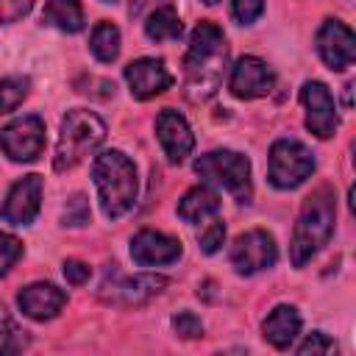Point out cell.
<instances>
[{
  "mask_svg": "<svg viewBox=\"0 0 356 356\" xmlns=\"http://www.w3.org/2000/svg\"><path fill=\"white\" fill-rule=\"evenodd\" d=\"M150 3H153V0H131V3H128V14H131V17H139Z\"/></svg>",
  "mask_w": 356,
  "mask_h": 356,
  "instance_id": "d6a6232c",
  "label": "cell"
},
{
  "mask_svg": "<svg viewBox=\"0 0 356 356\" xmlns=\"http://www.w3.org/2000/svg\"><path fill=\"white\" fill-rule=\"evenodd\" d=\"M128 89L136 100H150L172 86V75L161 58H136L125 67Z\"/></svg>",
  "mask_w": 356,
  "mask_h": 356,
  "instance_id": "4fadbf2b",
  "label": "cell"
},
{
  "mask_svg": "<svg viewBox=\"0 0 356 356\" xmlns=\"http://www.w3.org/2000/svg\"><path fill=\"white\" fill-rule=\"evenodd\" d=\"M203 3H209V6H214V3H220V0H203Z\"/></svg>",
  "mask_w": 356,
  "mask_h": 356,
  "instance_id": "836d02e7",
  "label": "cell"
},
{
  "mask_svg": "<svg viewBox=\"0 0 356 356\" xmlns=\"http://www.w3.org/2000/svg\"><path fill=\"white\" fill-rule=\"evenodd\" d=\"M195 172L211 184V186H222L225 192L234 195V200L239 203H250V161L242 153L234 150H211L206 156H200L195 161Z\"/></svg>",
  "mask_w": 356,
  "mask_h": 356,
  "instance_id": "5b68a950",
  "label": "cell"
},
{
  "mask_svg": "<svg viewBox=\"0 0 356 356\" xmlns=\"http://www.w3.org/2000/svg\"><path fill=\"white\" fill-rule=\"evenodd\" d=\"M103 3H117V0H103Z\"/></svg>",
  "mask_w": 356,
  "mask_h": 356,
  "instance_id": "e575fe53",
  "label": "cell"
},
{
  "mask_svg": "<svg viewBox=\"0 0 356 356\" xmlns=\"http://www.w3.org/2000/svg\"><path fill=\"white\" fill-rule=\"evenodd\" d=\"M33 3L36 0H0V25H8V22L22 19L33 8Z\"/></svg>",
  "mask_w": 356,
  "mask_h": 356,
  "instance_id": "f1b7e54d",
  "label": "cell"
},
{
  "mask_svg": "<svg viewBox=\"0 0 356 356\" xmlns=\"http://www.w3.org/2000/svg\"><path fill=\"white\" fill-rule=\"evenodd\" d=\"M164 286H167V278L164 275H150V273L122 275L111 286L103 284V289H111V292H103V298L111 300V303H120V306H142L150 298H156Z\"/></svg>",
  "mask_w": 356,
  "mask_h": 356,
  "instance_id": "9a60e30c",
  "label": "cell"
},
{
  "mask_svg": "<svg viewBox=\"0 0 356 356\" xmlns=\"http://www.w3.org/2000/svg\"><path fill=\"white\" fill-rule=\"evenodd\" d=\"M39 206H42V175L31 172V175L19 178V181L8 189L0 214H3V220L11 222V225H28V222L36 220Z\"/></svg>",
  "mask_w": 356,
  "mask_h": 356,
  "instance_id": "7c38bea8",
  "label": "cell"
},
{
  "mask_svg": "<svg viewBox=\"0 0 356 356\" xmlns=\"http://www.w3.org/2000/svg\"><path fill=\"white\" fill-rule=\"evenodd\" d=\"M28 95V78H0V111H14Z\"/></svg>",
  "mask_w": 356,
  "mask_h": 356,
  "instance_id": "603a6c76",
  "label": "cell"
},
{
  "mask_svg": "<svg viewBox=\"0 0 356 356\" xmlns=\"http://www.w3.org/2000/svg\"><path fill=\"white\" fill-rule=\"evenodd\" d=\"M222 239H225V225H222V220H211L203 231H200V250L203 253H217L220 250V245H222Z\"/></svg>",
  "mask_w": 356,
  "mask_h": 356,
  "instance_id": "d4e9b609",
  "label": "cell"
},
{
  "mask_svg": "<svg viewBox=\"0 0 356 356\" xmlns=\"http://www.w3.org/2000/svg\"><path fill=\"white\" fill-rule=\"evenodd\" d=\"M103 139H106V125L97 114L83 111V108L67 111V117L61 120V134H58V145H56V156H53V170L56 172L72 170L92 150H97Z\"/></svg>",
  "mask_w": 356,
  "mask_h": 356,
  "instance_id": "277c9868",
  "label": "cell"
},
{
  "mask_svg": "<svg viewBox=\"0 0 356 356\" xmlns=\"http://www.w3.org/2000/svg\"><path fill=\"white\" fill-rule=\"evenodd\" d=\"M42 22H47L64 33H78L83 28L81 0H47L44 11H42Z\"/></svg>",
  "mask_w": 356,
  "mask_h": 356,
  "instance_id": "ffe728a7",
  "label": "cell"
},
{
  "mask_svg": "<svg viewBox=\"0 0 356 356\" xmlns=\"http://www.w3.org/2000/svg\"><path fill=\"white\" fill-rule=\"evenodd\" d=\"M314 172L312 150L298 139H278L270 147V170L267 178L278 189H295Z\"/></svg>",
  "mask_w": 356,
  "mask_h": 356,
  "instance_id": "8992f818",
  "label": "cell"
},
{
  "mask_svg": "<svg viewBox=\"0 0 356 356\" xmlns=\"http://www.w3.org/2000/svg\"><path fill=\"white\" fill-rule=\"evenodd\" d=\"M334 214H337V203L328 186H320L317 192L306 197L300 217L295 222V231H292V245H289V259L295 267H303L331 239Z\"/></svg>",
  "mask_w": 356,
  "mask_h": 356,
  "instance_id": "3957f363",
  "label": "cell"
},
{
  "mask_svg": "<svg viewBox=\"0 0 356 356\" xmlns=\"http://www.w3.org/2000/svg\"><path fill=\"white\" fill-rule=\"evenodd\" d=\"M11 331H17V328H14V323H11L8 312H6V306H0V339H6Z\"/></svg>",
  "mask_w": 356,
  "mask_h": 356,
  "instance_id": "1f68e13d",
  "label": "cell"
},
{
  "mask_svg": "<svg viewBox=\"0 0 356 356\" xmlns=\"http://www.w3.org/2000/svg\"><path fill=\"white\" fill-rule=\"evenodd\" d=\"M156 134H159V142H161V147H164V153H167V159L172 164H181L195 150V134H192L189 122L172 108L159 111Z\"/></svg>",
  "mask_w": 356,
  "mask_h": 356,
  "instance_id": "5bb4252c",
  "label": "cell"
},
{
  "mask_svg": "<svg viewBox=\"0 0 356 356\" xmlns=\"http://www.w3.org/2000/svg\"><path fill=\"white\" fill-rule=\"evenodd\" d=\"M273 86H275V72L267 67V61L256 56H242L231 67L228 89L234 92V97H242V100L264 97L273 92Z\"/></svg>",
  "mask_w": 356,
  "mask_h": 356,
  "instance_id": "9c48e42d",
  "label": "cell"
},
{
  "mask_svg": "<svg viewBox=\"0 0 356 356\" xmlns=\"http://www.w3.org/2000/svg\"><path fill=\"white\" fill-rule=\"evenodd\" d=\"M225 36L214 22H200L189 36V50L184 58L186 67V95L192 100H206L217 92L225 70Z\"/></svg>",
  "mask_w": 356,
  "mask_h": 356,
  "instance_id": "6da1fadb",
  "label": "cell"
},
{
  "mask_svg": "<svg viewBox=\"0 0 356 356\" xmlns=\"http://www.w3.org/2000/svg\"><path fill=\"white\" fill-rule=\"evenodd\" d=\"M17 303H19L22 314L31 320H53L61 312V306L67 303V295H64V289H58L50 281H36V284H28L25 289H19Z\"/></svg>",
  "mask_w": 356,
  "mask_h": 356,
  "instance_id": "e0dca14e",
  "label": "cell"
},
{
  "mask_svg": "<svg viewBox=\"0 0 356 356\" xmlns=\"http://www.w3.org/2000/svg\"><path fill=\"white\" fill-rule=\"evenodd\" d=\"M220 211V197L214 189L209 186H195L189 189L181 203H178V217L186 220V222H203L209 217H214Z\"/></svg>",
  "mask_w": 356,
  "mask_h": 356,
  "instance_id": "d6986e66",
  "label": "cell"
},
{
  "mask_svg": "<svg viewBox=\"0 0 356 356\" xmlns=\"http://www.w3.org/2000/svg\"><path fill=\"white\" fill-rule=\"evenodd\" d=\"M275 259H278L275 239L261 228L245 231L231 245V264L239 275H253L259 270H267L275 264Z\"/></svg>",
  "mask_w": 356,
  "mask_h": 356,
  "instance_id": "ba28073f",
  "label": "cell"
},
{
  "mask_svg": "<svg viewBox=\"0 0 356 356\" xmlns=\"http://www.w3.org/2000/svg\"><path fill=\"white\" fill-rule=\"evenodd\" d=\"M300 100L306 106V128L320 139L334 136L339 120H337V106L328 86L320 81H306L300 86Z\"/></svg>",
  "mask_w": 356,
  "mask_h": 356,
  "instance_id": "30bf717a",
  "label": "cell"
},
{
  "mask_svg": "<svg viewBox=\"0 0 356 356\" xmlns=\"http://www.w3.org/2000/svg\"><path fill=\"white\" fill-rule=\"evenodd\" d=\"M317 53L331 70H345L356 58V36L339 19H325L317 31Z\"/></svg>",
  "mask_w": 356,
  "mask_h": 356,
  "instance_id": "8fae6325",
  "label": "cell"
},
{
  "mask_svg": "<svg viewBox=\"0 0 356 356\" xmlns=\"http://www.w3.org/2000/svg\"><path fill=\"white\" fill-rule=\"evenodd\" d=\"M92 178L100 195V209L106 217L117 220L128 214L136 203L139 181L134 161L120 150H103L92 164Z\"/></svg>",
  "mask_w": 356,
  "mask_h": 356,
  "instance_id": "7a4b0ae2",
  "label": "cell"
},
{
  "mask_svg": "<svg viewBox=\"0 0 356 356\" xmlns=\"http://www.w3.org/2000/svg\"><path fill=\"white\" fill-rule=\"evenodd\" d=\"M0 147L11 161H33L44 147V122L36 114L11 120L0 131Z\"/></svg>",
  "mask_w": 356,
  "mask_h": 356,
  "instance_id": "52a82bcc",
  "label": "cell"
},
{
  "mask_svg": "<svg viewBox=\"0 0 356 356\" xmlns=\"http://www.w3.org/2000/svg\"><path fill=\"white\" fill-rule=\"evenodd\" d=\"M92 53L97 61H114L120 56V31L111 22H97L92 31Z\"/></svg>",
  "mask_w": 356,
  "mask_h": 356,
  "instance_id": "7402d4cb",
  "label": "cell"
},
{
  "mask_svg": "<svg viewBox=\"0 0 356 356\" xmlns=\"http://www.w3.org/2000/svg\"><path fill=\"white\" fill-rule=\"evenodd\" d=\"M264 11V0H231V14L239 25L256 22V17Z\"/></svg>",
  "mask_w": 356,
  "mask_h": 356,
  "instance_id": "4316f807",
  "label": "cell"
},
{
  "mask_svg": "<svg viewBox=\"0 0 356 356\" xmlns=\"http://www.w3.org/2000/svg\"><path fill=\"white\" fill-rule=\"evenodd\" d=\"M145 33H147V39H153V42L181 39L184 25H181V17L175 14L172 6H159V8L147 17V22H145Z\"/></svg>",
  "mask_w": 356,
  "mask_h": 356,
  "instance_id": "44dd1931",
  "label": "cell"
},
{
  "mask_svg": "<svg viewBox=\"0 0 356 356\" xmlns=\"http://www.w3.org/2000/svg\"><path fill=\"white\" fill-rule=\"evenodd\" d=\"M172 328H175V334L184 337V339H197V337L203 334V323H200L192 312H178V314L172 317Z\"/></svg>",
  "mask_w": 356,
  "mask_h": 356,
  "instance_id": "83f0119b",
  "label": "cell"
},
{
  "mask_svg": "<svg viewBox=\"0 0 356 356\" xmlns=\"http://www.w3.org/2000/svg\"><path fill=\"white\" fill-rule=\"evenodd\" d=\"M181 256V242L161 234V231H139L131 239V259L142 267H156V264H170Z\"/></svg>",
  "mask_w": 356,
  "mask_h": 356,
  "instance_id": "2e32d148",
  "label": "cell"
},
{
  "mask_svg": "<svg viewBox=\"0 0 356 356\" xmlns=\"http://www.w3.org/2000/svg\"><path fill=\"white\" fill-rule=\"evenodd\" d=\"M89 264H83V261H78V259H67L64 261V278L70 281V284H83V281H89Z\"/></svg>",
  "mask_w": 356,
  "mask_h": 356,
  "instance_id": "4dcf8cb0",
  "label": "cell"
},
{
  "mask_svg": "<svg viewBox=\"0 0 356 356\" xmlns=\"http://www.w3.org/2000/svg\"><path fill=\"white\" fill-rule=\"evenodd\" d=\"M22 256V242L6 231H0V275H6Z\"/></svg>",
  "mask_w": 356,
  "mask_h": 356,
  "instance_id": "cb8c5ba5",
  "label": "cell"
},
{
  "mask_svg": "<svg viewBox=\"0 0 356 356\" xmlns=\"http://www.w3.org/2000/svg\"><path fill=\"white\" fill-rule=\"evenodd\" d=\"M89 222V203L83 195H72L64 206V225H86Z\"/></svg>",
  "mask_w": 356,
  "mask_h": 356,
  "instance_id": "484cf974",
  "label": "cell"
},
{
  "mask_svg": "<svg viewBox=\"0 0 356 356\" xmlns=\"http://www.w3.org/2000/svg\"><path fill=\"white\" fill-rule=\"evenodd\" d=\"M337 345L323 334V331H312L300 345H298V353L300 356H309V353H328V350H334Z\"/></svg>",
  "mask_w": 356,
  "mask_h": 356,
  "instance_id": "f546056e",
  "label": "cell"
},
{
  "mask_svg": "<svg viewBox=\"0 0 356 356\" xmlns=\"http://www.w3.org/2000/svg\"><path fill=\"white\" fill-rule=\"evenodd\" d=\"M261 334H264V339L273 348L286 350L295 342V337L300 334V314H298V309L295 306H275L267 314V320L261 323Z\"/></svg>",
  "mask_w": 356,
  "mask_h": 356,
  "instance_id": "ac0fdd59",
  "label": "cell"
}]
</instances>
